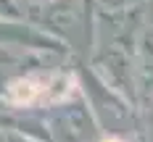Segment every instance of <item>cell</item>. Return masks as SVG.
<instances>
[{
	"mask_svg": "<svg viewBox=\"0 0 153 142\" xmlns=\"http://www.w3.org/2000/svg\"><path fill=\"white\" fill-rule=\"evenodd\" d=\"M0 42L34 45V47H56V40H50L48 34H40V32L19 24V18H11V21H3L0 18Z\"/></svg>",
	"mask_w": 153,
	"mask_h": 142,
	"instance_id": "1",
	"label": "cell"
},
{
	"mask_svg": "<svg viewBox=\"0 0 153 142\" xmlns=\"http://www.w3.org/2000/svg\"><path fill=\"white\" fill-rule=\"evenodd\" d=\"M21 8L13 0H0V18H21Z\"/></svg>",
	"mask_w": 153,
	"mask_h": 142,
	"instance_id": "2",
	"label": "cell"
},
{
	"mask_svg": "<svg viewBox=\"0 0 153 142\" xmlns=\"http://www.w3.org/2000/svg\"><path fill=\"white\" fill-rule=\"evenodd\" d=\"M103 142H119V140H116V137H106Z\"/></svg>",
	"mask_w": 153,
	"mask_h": 142,
	"instance_id": "3",
	"label": "cell"
}]
</instances>
